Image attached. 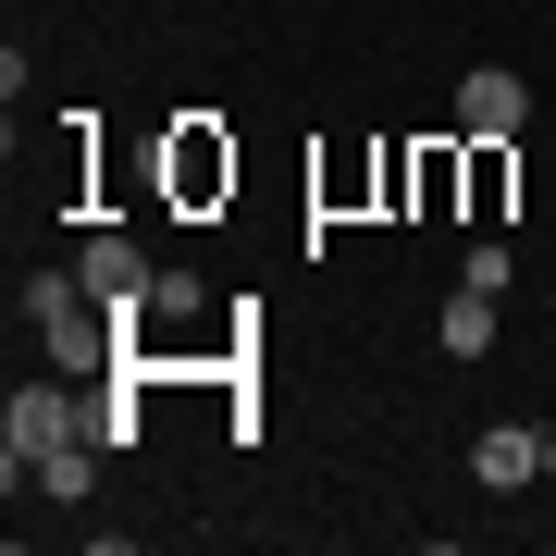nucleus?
I'll use <instances>...</instances> for the list:
<instances>
[{
	"instance_id": "nucleus-1",
	"label": "nucleus",
	"mask_w": 556,
	"mask_h": 556,
	"mask_svg": "<svg viewBox=\"0 0 556 556\" xmlns=\"http://www.w3.org/2000/svg\"><path fill=\"white\" fill-rule=\"evenodd\" d=\"M75 433H87V396H75V371H62V383H25V396L0 408V470H13V495L38 482V457H50V445H75Z\"/></svg>"
},
{
	"instance_id": "nucleus-2",
	"label": "nucleus",
	"mask_w": 556,
	"mask_h": 556,
	"mask_svg": "<svg viewBox=\"0 0 556 556\" xmlns=\"http://www.w3.org/2000/svg\"><path fill=\"white\" fill-rule=\"evenodd\" d=\"M519 124H532V75H507V62H482V75H457V137L507 149Z\"/></svg>"
},
{
	"instance_id": "nucleus-3",
	"label": "nucleus",
	"mask_w": 556,
	"mask_h": 556,
	"mask_svg": "<svg viewBox=\"0 0 556 556\" xmlns=\"http://www.w3.org/2000/svg\"><path fill=\"white\" fill-rule=\"evenodd\" d=\"M75 285H87L112 321H137V309H149V260L124 248V236H87V248H75Z\"/></svg>"
},
{
	"instance_id": "nucleus-4",
	"label": "nucleus",
	"mask_w": 556,
	"mask_h": 556,
	"mask_svg": "<svg viewBox=\"0 0 556 556\" xmlns=\"http://www.w3.org/2000/svg\"><path fill=\"white\" fill-rule=\"evenodd\" d=\"M470 482H482V495H519V482H544V420H495V433L470 445Z\"/></svg>"
},
{
	"instance_id": "nucleus-5",
	"label": "nucleus",
	"mask_w": 556,
	"mask_h": 556,
	"mask_svg": "<svg viewBox=\"0 0 556 556\" xmlns=\"http://www.w3.org/2000/svg\"><path fill=\"white\" fill-rule=\"evenodd\" d=\"M100 457H112L100 433H75V445H50V457H38V495H50V507H87V495H100Z\"/></svg>"
},
{
	"instance_id": "nucleus-6",
	"label": "nucleus",
	"mask_w": 556,
	"mask_h": 556,
	"mask_svg": "<svg viewBox=\"0 0 556 556\" xmlns=\"http://www.w3.org/2000/svg\"><path fill=\"white\" fill-rule=\"evenodd\" d=\"M495 321H507V298H482V285H457L433 334H445V358H482V346H495Z\"/></svg>"
},
{
	"instance_id": "nucleus-7",
	"label": "nucleus",
	"mask_w": 556,
	"mask_h": 556,
	"mask_svg": "<svg viewBox=\"0 0 556 556\" xmlns=\"http://www.w3.org/2000/svg\"><path fill=\"white\" fill-rule=\"evenodd\" d=\"M62 309H100V298H87V285L75 273H25V321H38V334H50V321Z\"/></svg>"
},
{
	"instance_id": "nucleus-8",
	"label": "nucleus",
	"mask_w": 556,
	"mask_h": 556,
	"mask_svg": "<svg viewBox=\"0 0 556 556\" xmlns=\"http://www.w3.org/2000/svg\"><path fill=\"white\" fill-rule=\"evenodd\" d=\"M457 285H482V298H507V285H519V248H507V236H482L470 260H457Z\"/></svg>"
},
{
	"instance_id": "nucleus-9",
	"label": "nucleus",
	"mask_w": 556,
	"mask_h": 556,
	"mask_svg": "<svg viewBox=\"0 0 556 556\" xmlns=\"http://www.w3.org/2000/svg\"><path fill=\"white\" fill-rule=\"evenodd\" d=\"M544 482H556V433H544Z\"/></svg>"
}]
</instances>
